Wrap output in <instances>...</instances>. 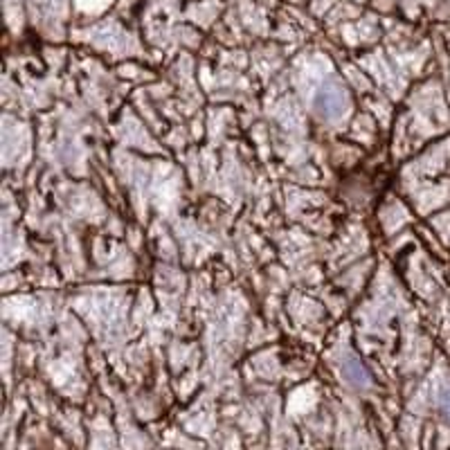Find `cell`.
<instances>
[{
  "mask_svg": "<svg viewBox=\"0 0 450 450\" xmlns=\"http://www.w3.org/2000/svg\"><path fill=\"white\" fill-rule=\"evenodd\" d=\"M345 374L349 376V381H354V383H367V372L361 367V363H356V361H349L345 363Z\"/></svg>",
  "mask_w": 450,
  "mask_h": 450,
  "instance_id": "obj_2",
  "label": "cell"
},
{
  "mask_svg": "<svg viewBox=\"0 0 450 450\" xmlns=\"http://www.w3.org/2000/svg\"><path fill=\"white\" fill-rule=\"evenodd\" d=\"M318 104H320V111L327 117H336L345 111V97L340 90H324V93L320 95Z\"/></svg>",
  "mask_w": 450,
  "mask_h": 450,
  "instance_id": "obj_1",
  "label": "cell"
}]
</instances>
